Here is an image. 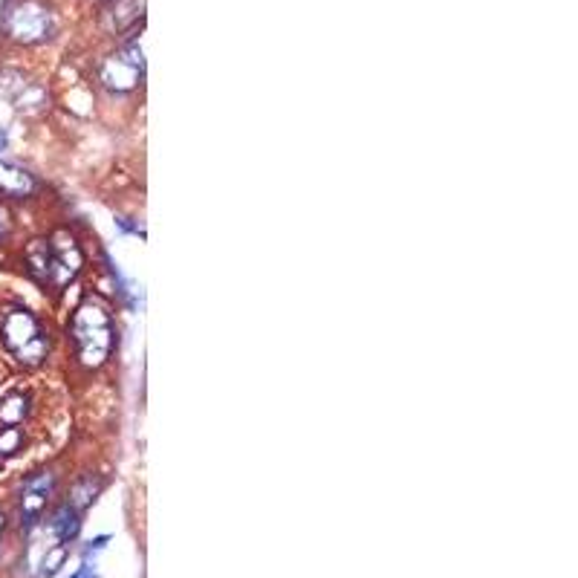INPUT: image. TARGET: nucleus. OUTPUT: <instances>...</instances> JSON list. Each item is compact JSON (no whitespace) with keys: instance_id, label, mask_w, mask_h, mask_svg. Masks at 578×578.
Masks as SVG:
<instances>
[{"instance_id":"obj_1","label":"nucleus","mask_w":578,"mask_h":578,"mask_svg":"<svg viewBox=\"0 0 578 578\" xmlns=\"http://www.w3.org/2000/svg\"><path fill=\"white\" fill-rule=\"evenodd\" d=\"M73 342L79 350L81 365L99 368L113 347V321L102 301L87 298L73 316Z\"/></svg>"},{"instance_id":"obj_2","label":"nucleus","mask_w":578,"mask_h":578,"mask_svg":"<svg viewBox=\"0 0 578 578\" xmlns=\"http://www.w3.org/2000/svg\"><path fill=\"white\" fill-rule=\"evenodd\" d=\"M0 342L21 365H41L47 359V350H50L47 330L41 327V321L35 318V313H29L27 307L3 310Z\"/></svg>"},{"instance_id":"obj_3","label":"nucleus","mask_w":578,"mask_h":578,"mask_svg":"<svg viewBox=\"0 0 578 578\" xmlns=\"http://www.w3.org/2000/svg\"><path fill=\"white\" fill-rule=\"evenodd\" d=\"M29 269L32 275L47 284V287H64L76 278L81 266V252L73 240H61V243H50V240H38L32 243L27 252Z\"/></svg>"},{"instance_id":"obj_4","label":"nucleus","mask_w":578,"mask_h":578,"mask_svg":"<svg viewBox=\"0 0 578 578\" xmlns=\"http://www.w3.org/2000/svg\"><path fill=\"white\" fill-rule=\"evenodd\" d=\"M3 32L18 44H41L53 35V12L41 0H9L0 15Z\"/></svg>"},{"instance_id":"obj_5","label":"nucleus","mask_w":578,"mask_h":578,"mask_svg":"<svg viewBox=\"0 0 578 578\" xmlns=\"http://www.w3.org/2000/svg\"><path fill=\"white\" fill-rule=\"evenodd\" d=\"M145 70V50H142V38H131L116 55H110L102 64V81L105 87L125 93L136 87V81L142 79Z\"/></svg>"},{"instance_id":"obj_6","label":"nucleus","mask_w":578,"mask_h":578,"mask_svg":"<svg viewBox=\"0 0 578 578\" xmlns=\"http://www.w3.org/2000/svg\"><path fill=\"white\" fill-rule=\"evenodd\" d=\"M53 489L55 477L50 472L32 474L27 483H24V489H21V526H24L27 532L35 529V524L41 521L47 503L53 498Z\"/></svg>"},{"instance_id":"obj_7","label":"nucleus","mask_w":578,"mask_h":578,"mask_svg":"<svg viewBox=\"0 0 578 578\" xmlns=\"http://www.w3.org/2000/svg\"><path fill=\"white\" fill-rule=\"evenodd\" d=\"M81 529V512L67 500V503H61L58 509L53 512V518H50V538H55L58 544H70V541H76V535H79Z\"/></svg>"},{"instance_id":"obj_8","label":"nucleus","mask_w":578,"mask_h":578,"mask_svg":"<svg viewBox=\"0 0 578 578\" xmlns=\"http://www.w3.org/2000/svg\"><path fill=\"white\" fill-rule=\"evenodd\" d=\"M32 414V396L27 391H9L0 396V428L3 425H24Z\"/></svg>"},{"instance_id":"obj_9","label":"nucleus","mask_w":578,"mask_h":578,"mask_svg":"<svg viewBox=\"0 0 578 578\" xmlns=\"http://www.w3.org/2000/svg\"><path fill=\"white\" fill-rule=\"evenodd\" d=\"M38 188L35 177L18 168V165H9V162H0V191L3 194H12V197H27Z\"/></svg>"},{"instance_id":"obj_10","label":"nucleus","mask_w":578,"mask_h":578,"mask_svg":"<svg viewBox=\"0 0 578 578\" xmlns=\"http://www.w3.org/2000/svg\"><path fill=\"white\" fill-rule=\"evenodd\" d=\"M142 6H145V0H113V6L107 12L113 29L133 27L142 18Z\"/></svg>"},{"instance_id":"obj_11","label":"nucleus","mask_w":578,"mask_h":578,"mask_svg":"<svg viewBox=\"0 0 578 578\" xmlns=\"http://www.w3.org/2000/svg\"><path fill=\"white\" fill-rule=\"evenodd\" d=\"M18 451H24V428L3 425L0 428V457H15Z\"/></svg>"},{"instance_id":"obj_12","label":"nucleus","mask_w":578,"mask_h":578,"mask_svg":"<svg viewBox=\"0 0 578 578\" xmlns=\"http://www.w3.org/2000/svg\"><path fill=\"white\" fill-rule=\"evenodd\" d=\"M99 483H93V477H87V480H81L79 486L73 489V498H70V503L76 506V509H84V506H90L93 500H96V495H99Z\"/></svg>"},{"instance_id":"obj_13","label":"nucleus","mask_w":578,"mask_h":578,"mask_svg":"<svg viewBox=\"0 0 578 578\" xmlns=\"http://www.w3.org/2000/svg\"><path fill=\"white\" fill-rule=\"evenodd\" d=\"M70 578H99V576H96V570H93L90 564H81L79 570H76Z\"/></svg>"},{"instance_id":"obj_14","label":"nucleus","mask_w":578,"mask_h":578,"mask_svg":"<svg viewBox=\"0 0 578 578\" xmlns=\"http://www.w3.org/2000/svg\"><path fill=\"white\" fill-rule=\"evenodd\" d=\"M3 232H6V220H3V211H0V237H3Z\"/></svg>"},{"instance_id":"obj_15","label":"nucleus","mask_w":578,"mask_h":578,"mask_svg":"<svg viewBox=\"0 0 578 578\" xmlns=\"http://www.w3.org/2000/svg\"><path fill=\"white\" fill-rule=\"evenodd\" d=\"M3 529H6V518H3V512H0V538H3Z\"/></svg>"},{"instance_id":"obj_16","label":"nucleus","mask_w":578,"mask_h":578,"mask_svg":"<svg viewBox=\"0 0 578 578\" xmlns=\"http://www.w3.org/2000/svg\"><path fill=\"white\" fill-rule=\"evenodd\" d=\"M3 148H6V133L0 131V151H3Z\"/></svg>"}]
</instances>
